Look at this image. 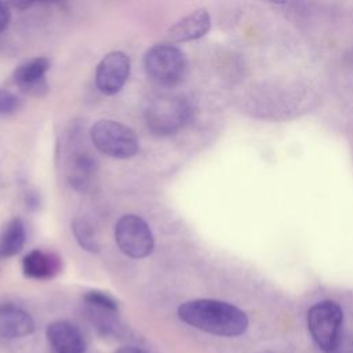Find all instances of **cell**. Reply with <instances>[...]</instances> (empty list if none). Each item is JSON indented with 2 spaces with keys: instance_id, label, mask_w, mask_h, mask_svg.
<instances>
[{
  "instance_id": "cell-20",
  "label": "cell",
  "mask_w": 353,
  "mask_h": 353,
  "mask_svg": "<svg viewBox=\"0 0 353 353\" xmlns=\"http://www.w3.org/2000/svg\"><path fill=\"white\" fill-rule=\"evenodd\" d=\"M14 6H15V7H19V8H26V7L32 6V3H15Z\"/></svg>"
},
{
  "instance_id": "cell-11",
  "label": "cell",
  "mask_w": 353,
  "mask_h": 353,
  "mask_svg": "<svg viewBox=\"0 0 353 353\" xmlns=\"http://www.w3.org/2000/svg\"><path fill=\"white\" fill-rule=\"evenodd\" d=\"M34 321L32 316L12 303L0 305V335L6 338H22L32 334Z\"/></svg>"
},
{
  "instance_id": "cell-7",
  "label": "cell",
  "mask_w": 353,
  "mask_h": 353,
  "mask_svg": "<svg viewBox=\"0 0 353 353\" xmlns=\"http://www.w3.org/2000/svg\"><path fill=\"white\" fill-rule=\"evenodd\" d=\"M130 58L123 51H112L106 54L97 66L95 84L105 95L117 94L130 76Z\"/></svg>"
},
{
  "instance_id": "cell-21",
  "label": "cell",
  "mask_w": 353,
  "mask_h": 353,
  "mask_svg": "<svg viewBox=\"0 0 353 353\" xmlns=\"http://www.w3.org/2000/svg\"><path fill=\"white\" fill-rule=\"evenodd\" d=\"M262 353H273V352H262Z\"/></svg>"
},
{
  "instance_id": "cell-8",
  "label": "cell",
  "mask_w": 353,
  "mask_h": 353,
  "mask_svg": "<svg viewBox=\"0 0 353 353\" xmlns=\"http://www.w3.org/2000/svg\"><path fill=\"white\" fill-rule=\"evenodd\" d=\"M47 339L55 353H85L80 330L66 320L51 323L47 327Z\"/></svg>"
},
{
  "instance_id": "cell-17",
  "label": "cell",
  "mask_w": 353,
  "mask_h": 353,
  "mask_svg": "<svg viewBox=\"0 0 353 353\" xmlns=\"http://www.w3.org/2000/svg\"><path fill=\"white\" fill-rule=\"evenodd\" d=\"M19 108V99L8 90L0 88V114H12Z\"/></svg>"
},
{
  "instance_id": "cell-4",
  "label": "cell",
  "mask_w": 353,
  "mask_h": 353,
  "mask_svg": "<svg viewBox=\"0 0 353 353\" xmlns=\"http://www.w3.org/2000/svg\"><path fill=\"white\" fill-rule=\"evenodd\" d=\"M90 138L101 153L113 159H130L139 149L135 132L116 120H98L90 130Z\"/></svg>"
},
{
  "instance_id": "cell-6",
  "label": "cell",
  "mask_w": 353,
  "mask_h": 353,
  "mask_svg": "<svg viewBox=\"0 0 353 353\" xmlns=\"http://www.w3.org/2000/svg\"><path fill=\"white\" fill-rule=\"evenodd\" d=\"M114 240L121 252L134 259L149 256L154 248V237L148 222L134 214L119 218L114 226Z\"/></svg>"
},
{
  "instance_id": "cell-14",
  "label": "cell",
  "mask_w": 353,
  "mask_h": 353,
  "mask_svg": "<svg viewBox=\"0 0 353 353\" xmlns=\"http://www.w3.org/2000/svg\"><path fill=\"white\" fill-rule=\"evenodd\" d=\"M25 225L19 218L12 219L0 237V258H10L19 254L25 245Z\"/></svg>"
},
{
  "instance_id": "cell-10",
  "label": "cell",
  "mask_w": 353,
  "mask_h": 353,
  "mask_svg": "<svg viewBox=\"0 0 353 353\" xmlns=\"http://www.w3.org/2000/svg\"><path fill=\"white\" fill-rule=\"evenodd\" d=\"M50 69V62L46 58H33L17 68L14 80L25 92L39 95L47 88L46 73Z\"/></svg>"
},
{
  "instance_id": "cell-19",
  "label": "cell",
  "mask_w": 353,
  "mask_h": 353,
  "mask_svg": "<svg viewBox=\"0 0 353 353\" xmlns=\"http://www.w3.org/2000/svg\"><path fill=\"white\" fill-rule=\"evenodd\" d=\"M116 353H148V352H145L137 346H123Z\"/></svg>"
},
{
  "instance_id": "cell-3",
  "label": "cell",
  "mask_w": 353,
  "mask_h": 353,
  "mask_svg": "<svg viewBox=\"0 0 353 353\" xmlns=\"http://www.w3.org/2000/svg\"><path fill=\"white\" fill-rule=\"evenodd\" d=\"M143 66L153 81L165 87H172L185 79L188 61L185 54L176 46L156 44L146 51Z\"/></svg>"
},
{
  "instance_id": "cell-9",
  "label": "cell",
  "mask_w": 353,
  "mask_h": 353,
  "mask_svg": "<svg viewBox=\"0 0 353 353\" xmlns=\"http://www.w3.org/2000/svg\"><path fill=\"white\" fill-rule=\"evenodd\" d=\"M211 28V17L204 8H199L176 21L167 32L171 41H190L203 37Z\"/></svg>"
},
{
  "instance_id": "cell-12",
  "label": "cell",
  "mask_w": 353,
  "mask_h": 353,
  "mask_svg": "<svg viewBox=\"0 0 353 353\" xmlns=\"http://www.w3.org/2000/svg\"><path fill=\"white\" fill-rule=\"evenodd\" d=\"M59 259L41 250L29 251L22 259V269L26 277L36 280H46L54 277L59 270Z\"/></svg>"
},
{
  "instance_id": "cell-13",
  "label": "cell",
  "mask_w": 353,
  "mask_h": 353,
  "mask_svg": "<svg viewBox=\"0 0 353 353\" xmlns=\"http://www.w3.org/2000/svg\"><path fill=\"white\" fill-rule=\"evenodd\" d=\"M97 164L95 160L87 152H77L70 159L68 167L69 183L76 190H87L95 176Z\"/></svg>"
},
{
  "instance_id": "cell-5",
  "label": "cell",
  "mask_w": 353,
  "mask_h": 353,
  "mask_svg": "<svg viewBox=\"0 0 353 353\" xmlns=\"http://www.w3.org/2000/svg\"><path fill=\"white\" fill-rule=\"evenodd\" d=\"M342 307L334 301H323L307 312V328L314 343L324 353H334L341 341Z\"/></svg>"
},
{
  "instance_id": "cell-15",
  "label": "cell",
  "mask_w": 353,
  "mask_h": 353,
  "mask_svg": "<svg viewBox=\"0 0 353 353\" xmlns=\"http://www.w3.org/2000/svg\"><path fill=\"white\" fill-rule=\"evenodd\" d=\"M72 230L80 247L94 254L99 251V241L97 239L94 228L88 221H85L84 218H76L72 223Z\"/></svg>"
},
{
  "instance_id": "cell-16",
  "label": "cell",
  "mask_w": 353,
  "mask_h": 353,
  "mask_svg": "<svg viewBox=\"0 0 353 353\" xmlns=\"http://www.w3.org/2000/svg\"><path fill=\"white\" fill-rule=\"evenodd\" d=\"M85 302L92 309L106 310V312H117V302L108 294L102 291H88L84 295Z\"/></svg>"
},
{
  "instance_id": "cell-1",
  "label": "cell",
  "mask_w": 353,
  "mask_h": 353,
  "mask_svg": "<svg viewBox=\"0 0 353 353\" xmlns=\"http://www.w3.org/2000/svg\"><path fill=\"white\" fill-rule=\"evenodd\" d=\"M178 316L183 323L219 336H237L248 327L243 310L215 299L188 301L178 307Z\"/></svg>"
},
{
  "instance_id": "cell-2",
  "label": "cell",
  "mask_w": 353,
  "mask_h": 353,
  "mask_svg": "<svg viewBox=\"0 0 353 353\" xmlns=\"http://www.w3.org/2000/svg\"><path fill=\"white\" fill-rule=\"evenodd\" d=\"M189 102L178 95H163L153 99L145 109L148 128L159 137H168L179 131L190 119Z\"/></svg>"
},
{
  "instance_id": "cell-18",
  "label": "cell",
  "mask_w": 353,
  "mask_h": 353,
  "mask_svg": "<svg viewBox=\"0 0 353 353\" xmlns=\"http://www.w3.org/2000/svg\"><path fill=\"white\" fill-rule=\"evenodd\" d=\"M10 21H11L10 8H8V6L6 3L0 1V33L8 28Z\"/></svg>"
}]
</instances>
